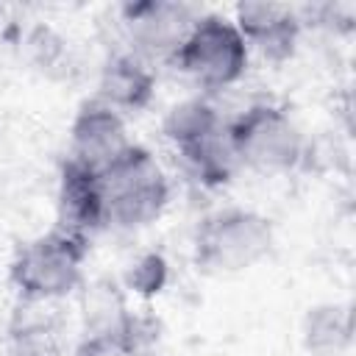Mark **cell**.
Instances as JSON below:
<instances>
[{"label":"cell","instance_id":"1","mask_svg":"<svg viewBox=\"0 0 356 356\" xmlns=\"http://www.w3.org/2000/svg\"><path fill=\"white\" fill-rule=\"evenodd\" d=\"M273 222L242 206L206 214L192 236L195 267L206 275H234L259 264L273 250Z\"/></svg>","mask_w":356,"mask_h":356},{"label":"cell","instance_id":"2","mask_svg":"<svg viewBox=\"0 0 356 356\" xmlns=\"http://www.w3.org/2000/svg\"><path fill=\"white\" fill-rule=\"evenodd\" d=\"M89 253V239L53 228L31 242H25L8 267V278L22 300L47 303L67 298L78 289L83 278V261Z\"/></svg>","mask_w":356,"mask_h":356},{"label":"cell","instance_id":"3","mask_svg":"<svg viewBox=\"0 0 356 356\" xmlns=\"http://www.w3.org/2000/svg\"><path fill=\"white\" fill-rule=\"evenodd\" d=\"M100 189L106 225L117 228H142L153 222L170 200L167 175L156 156L142 145H131L100 172Z\"/></svg>","mask_w":356,"mask_h":356},{"label":"cell","instance_id":"4","mask_svg":"<svg viewBox=\"0 0 356 356\" xmlns=\"http://www.w3.org/2000/svg\"><path fill=\"white\" fill-rule=\"evenodd\" d=\"M236 161L259 172H289L303 161L306 139L275 103H253L228 120Z\"/></svg>","mask_w":356,"mask_h":356},{"label":"cell","instance_id":"5","mask_svg":"<svg viewBox=\"0 0 356 356\" xmlns=\"http://www.w3.org/2000/svg\"><path fill=\"white\" fill-rule=\"evenodd\" d=\"M250 50L239 28L222 14H203L181 42L172 64L203 89H225L248 70Z\"/></svg>","mask_w":356,"mask_h":356},{"label":"cell","instance_id":"6","mask_svg":"<svg viewBox=\"0 0 356 356\" xmlns=\"http://www.w3.org/2000/svg\"><path fill=\"white\" fill-rule=\"evenodd\" d=\"M197 14L178 0H139L122 6V25L131 53L142 61H172Z\"/></svg>","mask_w":356,"mask_h":356},{"label":"cell","instance_id":"7","mask_svg":"<svg viewBox=\"0 0 356 356\" xmlns=\"http://www.w3.org/2000/svg\"><path fill=\"white\" fill-rule=\"evenodd\" d=\"M134 142L128 139L125 131V120L120 111H114L111 106H106L103 100L92 97L86 103H81L72 128H70V156L72 161H78L81 167L92 170V172H103L106 167H111Z\"/></svg>","mask_w":356,"mask_h":356},{"label":"cell","instance_id":"8","mask_svg":"<svg viewBox=\"0 0 356 356\" xmlns=\"http://www.w3.org/2000/svg\"><path fill=\"white\" fill-rule=\"evenodd\" d=\"M103 225H106V209H103L100 175L81 167L72 159H64L58 172V195H56V228L89 239Z\"/></svg>","mask_w":356,"mask_h":356},{"label":"cell","instance_id":"9","mask_svg":"<svg viewBox=\"0 0 356 356\" xmlns=\"http://www.w3.org/2000/svg\"><path fill=\"white\" fill-rule=\"evenodd\" d=\"M248 44V50H259L267 61H286L292 58L300 36V17L281 3H239L236 22H234Z\"/></svg>","mask_w":356,"mask_h":356},{"label":"cell","instance_id":"10","mask_svg":"<svg viewBox=\"0 0 356 356\" xmlns=\"http://www.w3.org/2000/svg\"><path fill=\"white\" fill-rule=\"evenodd\" d=\"M156 75L147 61H142L134 53H114L97 81V100L111 106L114 111H139L153 100Z\"/></svg>","mask_w":356,"mask_h":356},{"label":"cell","instance_id":"11","mask_svg":"<svg viewBox=\"0 0 356 356\" xmlns=\"http://www.w3.org/2000/svg\"><path fill=\"white\" fill-rule=\"evenodd\" d=\"M178 156L184 159L186 170L209 189H217V186H225L239 161H236V153H234V145H231V134H228V120L217 122L214 128L203 131L200 136L184 142L175 147Z\"/></svg>","mask_w":356,"mask_h":356},{"label":"cell","instance_id":"12","mask_svg":"<svg viewBox=\"0 0 356 356\" xmlns=\"http://www.w3.org/2000/svg\"><path fill=\"white\" fill-rule=\"evenodd\" d=\"M11 356H67L61 325L53 314L36 309L33 300H22L8 323Z\"/></svg>","mask_w":356,"mask_h":356},{"label":"cell","instance_id":"13","mask_svg":"<svg viewBox=\"0 0 356 356\" xmlns=\"http://www.w3.org/2000/svg\"><path fill=\"white\" fill-rule=\"evenodd\" d=\"M303 342L314 356H337L350 342V314L345 306L320 303L306 312L303 320Z\"/></svg>","mask_w":356,"mask_h":356},{"label":"cell","instance_id":"14","mask_svg":"<svg viewBox=\"0 0 356 356\" xmlns=\"http://www.w3.org/2000/svg\"><path fill=\"white\" fill-rule=\"evenodd\" d=\"M153 337L156 334L147 320L128 314L117 328L89 331L78 342L75 356H139Z\"/></svg>","mask_w":356,"mask_h":356},{"label":"cell","instance_id":"15","mask_svg":"<svg viewBox=\"0 0 356 356\" xmlns=\"http://www.w3.org/2000/svg\"><path fill=\"white\" fill-rule=\"evenodd\" d=\"M222 120H225V117H222L209 100H203V97H189V100H184V103H175V106L167 111V117H164V122H161V131H164V136L178 147V145H184V142L200 136L203 131L214 128V125L222 122Z\"/></svg>","mask_w":356,"mask_h":356},{"label":"cell","instance_id":"16","mask_svg":"<svg viewBox=\"0 0 356 356\" xmlns=\"http://www.w3.org/2000/svg\"><path fill=\"white\" fill-rule=\"evenodd\" d=\"M125 281H128V286H131L136 295H142V298L159 295V292L164 289V284H167V261H164V256L156 253V250L139 256V259L131 264Z\"/></svg>","mask_w":356,"mask_h":356}]
</instances>
